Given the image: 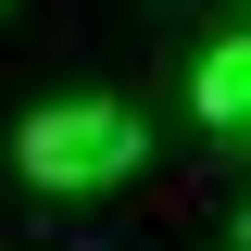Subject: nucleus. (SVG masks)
<instances>
[{"label": "nucleus", "mask_w": 251, "mask_h": 251, "mask_svg": "<svg viewBox=\"0 0 251 251\" xmlns=\"http://www.w3.org/2000/svg\"><path fill=\"white\" fill-rule=\"evenodd\" d=\"M138 163H151V126L126 113V100H38L13 126V176L50 188V201H88V188L138 176Z\"/></svg>", "instance_id": "obj_1"}, {"label": "nucleus", "mask_w": 251, "mask_h": 251, "mask_svg": "<svg viewBox=\"0 0 251 251\" xmlns=\"http://www.w3.org/2000/svg\"><path fill=\"white\" fill-rule=\"evenodd\" d=\"M188 100H201L214 126H251V38H214L201 75H188Z\"/></svg>", "instance_id": "obj_2"}, {"label": "nucleus", "mask_w": 251, "mask_h": 251, "mask_svg": "<svg viewBox=\"0 0 251 251\" xmlns=\"http://www.w3.org/2000/svg\"><path fill=\"white\" fill-rule=\"evenodd\" d=\"M226 251H251V214H239V239H226Z\"/></svg>", "instance_id": "obj_3"}]
</instances>
